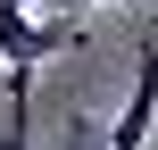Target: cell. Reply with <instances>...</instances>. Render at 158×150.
<instances>
[{
  "mask_svg": "<svg viewBox=\"0 0 158 150\" xmlns=\"http://www.w3.org/2000/svg\"><path fill=\"white\" fill-rule=\"evenodd\" d=\"M67 42H75V33L50 25L42 8L0 0V67H8V134H0V150H25L33 142V75H42L50 50H67Z\"/></svg>",
  "mask_w": 158,
  "mask_h": 150,
  "instance_id": "6da1fadb",
  "label": "cell"
},
{
  "mask_svg": "<svg viewBox=\"0 0 158 150\" xmlns=\"http://www.w3.org/2000/svg\"><path fill=\"white\" fill-rule=\"evenodd\" d=\"M150 117H158V33L142 42V58H133V100L117 109L108 150H142V142H150Z\"/></svg>",
  "mask_w": 158,
  "mask_h": 150,
  "instance_id": "7a4b0ae2",
  "label": "cell"
},
{
  "mask_svg": "<svg viewBox=\"0 0 158 150\" xmlns=\"http://www.w3.org/2000/svg\"><path fill=\"white\" fill-rule=\"evenodd\" d=\"M67 150H108V142H92V134H75V142H67Z\"/></svg>",
  "mask_w": 158,
  "mask_h": 150,
  "instance_id": "3957f363",
  "label": "cell"
},
{
  "mask_svg": "<svg viewBox=\"0 0 158 150\" xmlns=\"http://www.w3.org/2000/svg\"><path fill=\"white\" fill-rule=\"evenodd\" d=\"M67 8H108V0H67Z\"/></svg>",
  "mask_w": 158,
  "mask_h": 150,
  "instance_id": "277c9868",
  "label": "cell"
},
{
  "mask_svg": "<svg viewBox=\"0 0 158 150\" xmlns=\"http://www.w3.org/2000/svg\"><path fill=\"white\" fill-rule=\"evenodd\" d=\"M17 8H50V0H17Z\"/></svg>",
  "mask_w": 158,
  "mask_h": 150,
  "instance_id": "5b68a950",
  "label": "cell"
},
{
  "mask_svg": "<svg viewBox=\"0 0 158 150\" xmlns=\"http://www.w3.org/2000/svg\"><path fill=\"white\" fill-rule=\"evenodd\" d=\"M150 33H158V25H150Z\"/></svg>",
  "mask_w": 158,
  "mask_h": 150,
  "instance_id": "8992f818",
  "label": "cell"
}]
</instances>
